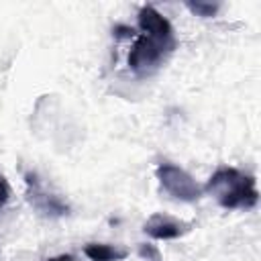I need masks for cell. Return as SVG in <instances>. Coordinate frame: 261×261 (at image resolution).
Here are the masks:
<instances>
[{"label":"cell","instance_id":"30bf717a","mask_svg":"<svg viewBox=\"0 0 261 261\" xmlns=\"http://www.w3.org/2000/svg\"><path fill=\"white\" fill-rule=\"evenodd\" d=\"M45 261H73V257L71 255H57V257H49V259H45Z\"/></svg>","mask_w":261,"mask_h":261},{"label":"cell","instance_id":"52a82bcc","mask_svg":"<svg viewBox=\"0 0 261 261\" xmlns=\"http://www.w3.org/2000/svg\"><path fill=\"white\" fill-rule=\"evenodd\" d=\"M186 6L194 14H198V16H214L216 10H218V4L216 2H188Z\"/></svg>","mask_w":261,"mask_h":261},{"label":"cell","instance_id":"8fae6325","mask_svg":"<svg viewBox=\"0 0 261 261\" xmlns=\"http://www.w3.org/2000/svg\"><path fill=\"white\" fill-rule=\"evenodd\" d=\"M114 31H118V33H116L118 37H124V35H130V33H133V29H128V27H116Z\"/></svg>","mask_w":261,"mask_h":261},{"label":"cell","instance_id":"3957f363","mask_svg":"<svg viewBox=\"0 0 261 261\" xmlns=\"http://www.w3.org/2000/svg\"><path fill=\"white\" fill-rule=\"evenodd\" d=\"M157 179L161 184V188L173 196L175 200L181 202H194L202 196V188L198 186V181L179 165L173 163H159L157 165Z\"/></svg>","mask_w":261,"mask_h":261},{"label":"cell","instance_id":"277c9868","mask_svg":"<svg viewBox=\"0 0 261 261\" xmlns=\"http://www.w3.org/2000/svg\"><path fill=\"white\" fill-rule=\"evenodd\" d=\"M24 181H27V188H29L27 190V198L39 212H43L47 216H63V214H67V204L59 196L47 192L43 188V184L37 179L35 173H24Z\"/></svg>","mask_w":261,"mask_h":261},{"label":"cell","instance_id":"6da1fadb","mask_svg":"<svg viewBox=\"0 0 261 261\" xmlns=\"http://www.w3.org/2000/svg\"><path fill=\"white\" fill-rule=\"evenodd\" d=\"M139 27L143 35L130 47L128 65L135 73L145 75L159 67V63L175 49L173 27L165 16H161L153 6H143L139 10Z\"/></svg>","mask_w":261,"mask_h":261},{"label":"cell","instance_id":"7a4b0ae2","mask_svg":"<svg viewBox=\"0 0 261 261\" xmlns=\"http://www.w3.org/2000/svg\"><path fill=\"white\" fill-rule=\"evenodd\" d=\"M206 190L216 198L222 208H253L257 206L259 192L255 177L234 167H218L206 184Z\"/></svg>","mask_w":261,"mask_h":261},{"label":"cell","instance_id":"8992f818","mask_svg":"<svg viewBox=\"0 0 261 261\" xmlns=\"http://www.w3.org/2000/svg\"><path fill=\"white\" fill-rule=\"evenodd\" d=\"M84 253L92 261H122L128 255L126 249L104 245V243H90V245L84 247Z\"/></svg>","mask_w":261,"mask_h":261},{"label":"cell","instance_id":"9c48e42d","mask_svg":"<svg viewBox=\"0 0 261 261\" xmlns=\"http://www.w3.org/2000/svg\"><path fill=\"white\" fill-rule=\"evenodd\" d=\"M8 196H10V188H8V184H6V179L0 175V208L8 202Z\"/></svg>","mask_w":261,"mask_h":261},{"label":"cell","instance_id":"ba28073f","mask_svg":"<svg viewBox=\"0 0 261 261\" xmlns=\"http://www.w3.org/2000/svg\"><path fill=\"white\" fill-rule=\"evenodd\" d=\"M139 253H141V257H145L147 261H161V255H159V251H157L153 245H141V247H139Z\"/></svg>","mask_w":261,"mask_h":261},{"label":"cell","instance_id":"5b68a950","mask_svg":"<svg viewBox=\"0 0 261 261\" xmlns=\"http://www.w3.org/2000/svg\"><path fill=\"white\" fill-rule=\"evenodd\" d=\"M190 230V224L179 222L167 214H153L147 222H145V232L157 241H169V239H177L181 234H186Z\"/></svg>","mask_w":261,"mask_h":261}]
</instances>
